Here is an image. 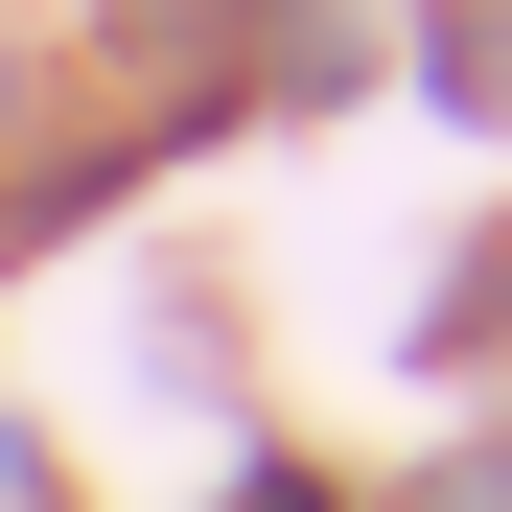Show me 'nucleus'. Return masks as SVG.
<instances>
[{
  "mask_svg": "<svg viewBox=\"0 0 512 512\" xmlns=\"http://www.w3.org/2000/svg\"><path fill=\"white\" fill-rule=\"evenodd\" d=\"M0 512H47V443H24V419H0Z\"/></svg>",
  "mask_w": 512,
  "mask_h": 512,
  "instance_id": "f257e3e1",
  "label": "nucleus"
}]
</instances>
